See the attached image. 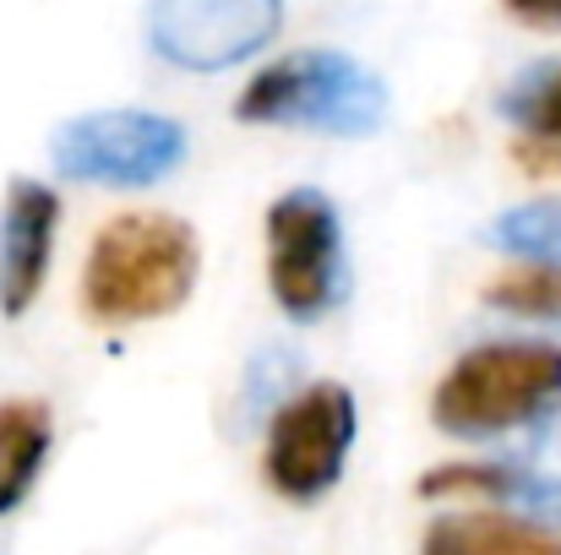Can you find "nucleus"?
I'll list each match as a JSON object with an SVG mask.
<instances>
[{
	"label": "nucleus",
	"mask_w": 561,
	"mask_h": 555,
	"mask_svg": "<svg viewBox=\"0 0 561 555\" xmlns=\"http://www.w3.org/2000/svg\"><path fill=\"white\" fill-rule=\"evenodd\" d=\"M202 273L196 229L170 212H121L99 229L82 267V311L104 327L181 311Z\"/></svg>",
	"instance_id": "nucleus-1"
},
{
	"label": "nucleus",
	"mask_w": 561,
	"mask_h": 555,
	"mask_svg": "<svg viewBox=\"0 0 561 555\" xmlns=\"http://www.w3.org/2000/svg\"><path fill=\"white\" fill-rule=\"evenodd\" d=\"M551 403H561V349L535 338H496L436 381L431 419L458 441H491L518 425H535Z\"/></svg>",
	"instance_id": "nucleus-2"
},
{
	"label": "nucleus",
	"mask_w": 561,
	"mask_h": 555,
	"mask_svg": "<svg viewBox=\"0 0 561 555\" xmlns=\"http://www.w3.org/2000/svg\"><path fill=\"white\" fill-rule=\"evenodd\" d=\"M234 115L251 126H306L328 137H371L387 120V88L355 55L295 49L240 88Z\"/></svg>",
	"instance_id": "nucleus-3"
},
{
	"label": "nucleus",
	"mask_w": 561,
	"mask_h": 555,
	"mask_svg": "<svg viewBox=\"0 0 561 555\" xmlns=\"http://www.w3.org/2000/svg\"><path fill=\"white\" fill-rule=\"evenodd\" d=\"M267 284L289 322H322L344 289V223L328 190L295 185L267 207Z\"/></svg>",
	"instance_id": "nucleus-4"
},
{
	"label": "nucleus",
	"mask_w": 561,
	"mask_h": 555,
	"mask_svg": "<svg viewBox=\"0 0 561 555\" xmlns=\"http://www.w3.org/2000/svg\"><path fill=\"white\" fill-rule=\"evenodd\" d=\"M355 430H360V414H355L350 386H339V381H311V386H300L295 397H284V403L273 408L267 452H262L267 485H273L284 501H295V507L322 501V496L344 479Z\"/></svg>",
	"instance_id": "nucleus-5"
},
{
	"label": "nucleus",
	"mask_w": 561,
	"mask_h": 555,
	"mask_svg": "<svg viewBox=\"0 0 561 555\" xmlns=\"http://www.w3.org/2000/svg\"><path fill=\"white\" fill-rule=\"evenodd\" d=\"M49 159L66 181L137 190L164 181L186 159V131L153 109H99L66 120L49 142Z\"/></svg>",
	"instance_id": "nucleus-6"
},
{
	"label": "nucleus",
	"mask_w": 561,
	"mask_h": 555,
	"mask_svg": "<svg viewBox=\"0 0 561 555\" xmlns=\"http://www.w3.org/2000/svg\"><path fill=\"white\" fill-rule=\"evenodd\" d=\"M284 0H148V44L181 71H224L267 49Z\"/></svg>",
	"instance_id": "nucleus-7"
},
{
	"label": "nucleus",
	"mask_w": 561,
	"mask_h": 555,
	"mask_svg": "<svg viewBox=\"0 0 561 555\" xmlns=\"http://www.w3.org/2000/svg\"><path fill=\"white\" fill-rule=\"evenodd\" d=\"M55 229H60V196L44 181H11L0 201V311L22 316L49 273L55 256Z\"/></svg>",
	"instance_id": "nucleus-8"
},
{
	"label": "nucleus",
	"mask_w": 561,
	"mask_h": 555,
	"mask_svg": "<svg viewBox=\"0 0 561 555\" xmlns=\"http://www.w3.org/2000/svg\"><path fill=\"white\" fill-rule=\"evenodd\" d=\"M420 555H561V540L540 518L513 512H447L425 529Z\"/></svg>",
	"instance_id": "nucleus-9"
},
{
	"label": "nucleus",
	"mask_w": 561,
	"mask_h": 555,
	"mask_svg": "<svg viewBox=\"0 0 561 555\" xmlns=\"http://www.w3.org/2000/svg\"><path fill=\"white\" fill-rule=\"evenodd\" d=\"M49 408L38 397H5L0 403V518L16 512L49 458Z\"/></svg>",
	"instance_id": "nucleus-10"
},
{
	"label": "nucleus",
	"mask_w": 561,
	"mask_h": 555,
	"mask_svg": "<svg viewBox=\"0 0 561 555\" xmlns=\"http://www.w3.org/2000/svg\"><path fill=\"white\" fill-rule=\"evenodd\" d=\"M507 469V501L524 507L540 523H561V403H551L535 430L529 447L518 458H502Z\"/></svg>",
	"instance_id": "nucleus-11"
},
{
	"label": "nucleus",
	"mask_w": 561,
	"mask_h": 555,
	"mask_svg": "<svg viewBox=\"0 0 561 555\" xmlns=\"http://www.w3.org/2000/svg\"><path fill=\"white\" fill-rule=\"evenodd\" d=\"M496 115H502L507 126H518V137L561 142V60L524 66V71L496 93Z\"/></svg>",
	"instance_id": "nucleus-12"
},
{
	"label": "nucleus",
	"mask_w": 561,
	"mask_h": 555,
	"mask_svg": "<svg viewBox=\"0 0 561 555\" xmlns=\"http://www.w3.org/2000/svg\"><path fill=\"white\" fill-rule=\"evenodd\" d=\"M485 305L524 316V322H561V262H535L524 256L502 278L485 284Z\"/></svg>",
	"instance_id": "nucleus-13"
},
{
	"label": "nucleus",
	"mask_w": 561,
	"mask_h": 555,
	"mask_svg": "<svg viewBox=\"0 0 561 555\" xmlns=\"http://www.w3.org/2000/svg\"><path fill=\"white\" fill-rule=\"evenodd\" d=\"M485 240L507 256H535V262H561V196H540L524 207H507Z\"/></svg>",
	"instance_id": "nucleus-14"
},
{
	"label": "nucleus",
	"mask_w": 561,
	"mask_h": 555,
	"mask_svg": "<svg viewBox=\"0 0 561 555\" xmlns=\"http://www.w3.org/2000/svg\"><path fill=\"white\" fill-rule=\"evenodd\" d=\"M289 370H295L289 355H262L256 370H251V381H245V408H251V414H262L267 403H278V397H284V375H289Z\"/></svg>",
	"instance_id": "nucleus-15"
},
{
	"label": "nucleus",
	"mask_w": 561,
	"mask_h": 555,
	"mask_svg": "<svg viewBox=\"0 0 561 555\" xmlns=\"http://www.w3.org/2000/svg\"><path fill=\"white\" fill-rule=\"evenodd\" d=\"M518 22L529 27H546V33H561V0H502Z\"/></svg>",
	"instance_id": "nucleus-16"
}]
</instances>
